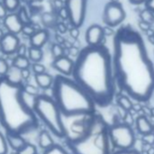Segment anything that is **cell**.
Segmentation results:
<instances>
[{"instance_id":"6da1fadb","label":"cell","mask_w":154,"mask_h":154,"mask_svg":"<svg viewBox=\"0 0 154 154\" xmlns=\"http://www.w3.org/2000/svg\"><path fill=\"white\" fill-rule=\"evenodd\" d=\"M112 44L116 85L135 101H149L154 93V64L142 36L128 25L116 31Z\"/></svg>"},{"instance_id":"7a4b0ae2","label":"cell","mask_w":154,"mask_h":154,"mask_svg":"<svg viewBox=\"0 0 154 154\" xmlns=\"http://www.w3.org/2000/svg\"><path fill=\"white\" fill-rule=\"evenodd\" d=\"M72 79L100 107L110 105L116 94L112 54L103 45H87L73 61Z\"/></svg>"},{"instance_id":"3957f363","label":"cell","mask_w":154,"mask_h":154,"mask_svg":"<svg viewBox=\"0 0 154 154\" xmlns=\"http://www.w3.org/2000/svg\"><path fill=\"white\" fill-rule=\"evenodd\" d=\"M23 87L0 77V124L7 133L22 135L39 125L33 108L24 99Z\"/></svg>"},{"instance_id":"277c9868","label":"cell","mask_w":154,"mask_h":154,"mask_svg":"<svg viewBox=\"0 0 154 154\" xmlns=\"http://www.w3.org/2000/svg\"><path fill=\"white\" fill-rule=\"evenodd\" d=\"M53 98L63 117L91 115L96 104L89 94L69 76L57 74L52 85Z\"/></svg>"},{"instance_id":"5b68a950","label":"cell","mask_w":154,"mask_h":154,"mask_svg":"<svg viewBox=\"0 0 154 154\" xmlns=\"http://www.w3.org/2000/svg\"><path fill=\"white\" fill-rule=\"evenodd\" d=\"M66 144L72 154H110L109 126L100 115L94 113L85 133L74 140H66Z\"/></svg>"},{"instance_id":"8992f818","label":"cell","mask_w":154,"mask_h":154,"mask_svg":"<svg viewBox=\"0 0 154 154\" xmlns=\"http://www.w3.org/2000/svg\"><path fill=\"white\" fill-rule=\"evenodd\" d=\"M37 118L58 138H65V128L63 115L53 97L38 94L35 97L32 106Z\"/></svg>"},{"instance_id":"52a82bcc","label":"cell","mask_w":154,"mask_h":154,"mask_svg":"<svg viewBox=\"0 0 154 154\" xmlns=\"http://www.w3.org/2000/svg\"><path fill=\"white\" fill-rule=\"evenodd\" d=\"M111 143L118 149H131L135 142V135L131 127L126 123L114 124L109 127Z\"/></svg>"},{"instance_id":"ba28073f","label":"cell","mask_w":154,"mask_h":154,"mask_svg":"<svg viewBox=\"0 0 154 154\" xmlns=\"http://www.w3.org/2000/svg\"><path fill=\"white\" fill-rule=\"evenodd\" d=\"M87 0H65L67 18L72 26L80 27L85 19Z\"/></svg>"},{"instance_id":"9c48e42d","label":"cell","mask_w":154,"mask_h":154,"mask_svg":"<svg viewBox=\"0 0 154 154\" xmlns=\"http://www.w3.org/2000/svg\"><path fill=\"white\" fill-rule=\"evenodd\" d=\"M125 17V10L120 2H109L104 7L103 20L107 26L115 27L122 24Z\"/></svg>"},{"instance_id":"30bf717a","label":"cell","mask_w":154,"mask_h":154,"mask_svg":"<svg viewBox=\"0 0 154 154\" xmlns=\"http://www.w3.org/2000/svg\"><path fill=\"white\" fill-rule=\"evenodd\" d=\"M19 45L20 40L17 37V35L8 33L5 34L3 37L0 39V51L4 54L11 55L17 52Z\"/></svg>"},{"instance_id":"8fae6325","label":"cell","mask_w":154,"mask_h":154,"mask_svg":"<svg viewBox=\"0 0 154 154\" xmlns=\"http://www.w3.org/2000/svg\"><path fill=\"white\" fill-rule=\"evenodd\" d=\"M104 38L103 28L99 25L89 26L85 32V41L88 45H99Z\"/></svg>"},{"instance_id":"7c38bea8","label":"cell","mask_w":154,"mask_h":154,"mask_svg":"<svg viewBox=\"0 0 154 154\" xmlns=\"http://www.w3.org/2000/svg\"><path fill=\"white\" fill-rule=\"evenodd\" d=\"M73 63L74 62L72 59H70L67 56L62 55L60 57L54 58L53 62V66L61 74L65 75V76H70L72 75V72Z\"/></svg>"},{"instance_id":"4fadbf2b","label":"cell","mask_w":154,"mask_h":154,"mask_svg":"<svg viewBox=\"0 0 154 154\" xmlns=\"http://www.w3.org/2000/svg\"><path fill=\"white\" fill-rule=\"evenodd\" d=\"M4 26L6 29L8 31V33L18 35L22 31L23 24L20 21L18 16L17 13H10L6 16L4 18Z\"/></svg>"},{"instance_id":"5bb4252c","label":"cell","mask_w":154,"mask_h":154,"mask_svg":"<svg viewBox=\"0 0 154 154\" xmlns=\"http://www.w3.org/2000/svg\"><path fill=\"white\" fill-rule=\"evenodd\" d=\"M48 39H49V34L45 29L35 31L29 37L31 46H35V47H38V48H42L46 44Z\"/></svg>"},{"instance_id":"9a60e30c","label":"cell","mask_w":154,"mask_h":154,"mask_svg":"<svg viewBox=\"0 0 154 154\" xmlns=\"http://www.w3.org/2000/svg\"><path fill=\"white\" fill-rule=\"evenodd\" d=\"M35 81L38 88L41 89H48L52 87L54 83V77L49 73L42 72V73H35Z\"/></svg>"},{"instance_id":"2e32d148","label":"cell","mask_w":154,"mask_h":154,"mask_svg":"<svg viewBox=\"0 0 154 154\" xmlns=\"http://www.w3.org/2000/svg\"><path fill=\"white\" fill-rule=\"evenodd\" d=\"M5 78L9 81L12 84L15 85H23V77H22V72L21 70L18 69L17 67L11 65L8 68V72L6 73V75L4 76Z\"/></svg>"},{"instance_id":"e0dca14e","label":"cell","mask_w":154,"mask_h":154,"mask_svg":"<svg viewBox=\"0 0 154 154\" xmlns=\"http://www.w3.org/2000/svg\"><path fill=\"white\" fill-rule=\"evenodd\" d=\"M136 128L138 131L143 135V134L152 132L153 125L145 115H140L136 119Z\"/></svg>"},{"instance_id":"ac0fdd59","label":"cell","mask_w":154,"mask_h":154,"mask_svg":"<svg viewBox=\"0 0 154 154\" xmlns=\"http://www.w3.org/2000/svg\"><path fill=\"white\" fill-rule=\"evenodd\" d=\"M7 141L8 144L15 150H19L26 143V140L23 138L22 135L19 134H12V133H7Z\"/></svg>"},{"instance_id":"d6986e66","label":"cell","mask_w":154,"mask_h":154,"mask_svg":"<svg viewBox=\"0 0 154 154\" xmlns=\"http://www.w3.org/2000/svg\"><path fill=\"white\" fill-rule=\"evenodd\" d=\"M38 143H39V146L43 149H47L54 144L51 134L45 130L40 132L39 137H38Z\"/></svg>"},{"instance_id":"ffe728a7","label":"cell","mask_w":154,"mask_h":154,"mask_svg":"<svg viewBox=\"0 0 154 154\" xmlns=\"http://www.w3.org/2000/svg\"><path fill=\"white\" fill-rule=\"evenodd\" d=\"M44 54L42 48L30 46L27 50V57L32 63H40L43 59Z\"/></svg>"},{"instance_id":"44dd1931","label":"cell","mask_w":154,"mask_h":154,"mask_svg":"<svg viewBox=\"0 0 154 154\" xmlns=\"http://www.w3.org/2000/svg\"><path fill=\"white\" fill-rule=\"evenodd\" d=\"M12 65L22 70V69H26V68H30L31 62L26 55H17L13 59Z\"/></svg>"},{"instance_id":"7402d4cb","label":"cell","mask_w":154,"mask_h":154,"mask_svg":"<svg viewBox=\"0 0 154 154\" xmlns=\"http://www.w3.org/2000/svg\"><path fill=\"white\" fill-rule=\"evenodd\" d=\"M117 103L122 110H124L126 112H130L133 105L130 97L126 96V95H120L117 98Z\"/></svg>"},{"instance_id":"603a6c76","label":"cell","mask_w":154,"mask_h":154,"mask_svg":"<svg viewBox=\"0 0 154 154\" xmlns=\"http://www.w3.org/2000/svg\"><path fill=\"white\" fill-rule=\"evenodd\" d=\"M3 5L5 6L8 12L14 13L20 8V0H3Z\"/></svg>"},{"instance_id":"cb8c5ba5","label":"cell","mask_w":154,"mask_h":154,"mask_svg":"<svg viewBox=\"0 0 154 154\" xmlns=\"http://www.w3.org/2000/svg\"><path fill=\"white\" fill-rule=\"evenodd\" d=\"M140 18H141V21L145 22V23H148V24H152L154 22V13L151 12L150 10L149 9H144L140 12Z\"/></svg>"},{"instance_id":"d4e9b609","label":"cell","mask_w":154,"mask_h":154,"mask_svg":"<svg viewBox=\"0 0 154 154\" xmlns=\"http://www.w3.org/2000/svg\"><path fill=\"white\" fill-rule=\"evenodd\" d=\"M37 149L34 144L26 142L25 146H23L19 150H17V154H36Z\"/></svg>"},{"instance_id":"484cf974","label":"cell","mask_w":154,"mask_h":154,"mask_svg":"<svg viewBox=\"0 0 154 154\" xmlns=\"http://www.w3.org/2000/svg\"><path fill=\"white\" fill-rule=\"evenodd\" d=\"M44 154H68V152L62 146L58 144H54L49 149H45Z\"/></svg>"},{"instance_id":"4316f807","label":"cell","mask_w":154,"mask_h":154,"mask_svg":"<svg viewBox=\"0 0 154 154\" xmlns=\"http://www.w3.org/2000/svg\"><path fill=\"white\" fill-rule=\"evenodd\" d=\"M18 12L17 13L20 21L22 22L23 25L25 24H30V17L27 13V10L26 9V8H18Z\"/></svg>"},{"instance_id":"83f0119b","label":"cell","mask_w":154,"mask_h":154,"mask_svg":"<svg viewBox=\"0 0 154 154\" xmlns=\"http://www.w3.org/2000/svg\"><path fill=\"white\" fill-rule=\"evenodd\" d=\"M63 46L60 45V44H54L51 47V53L54 56V58H57V57H60L62 55H63Z\"/></svg>"},{"instance_id":"f1b7e54d","label":"cell","mask_w":154,"mask_h":154,"mask_svg":"<svg viewBox=\"0 0 154 154\" xmlns=\"http://www.w3.org/2000/svg\"><path fill=\"white\" fill-rule=\"evenodd\" d=\"M8 144L7 139L0 132V154H8Z\"/></svg>"},{"instance_id":"f546056e","label":"cell","mask_w":154,"mask_h":154,"mask_svg":"<svg viewBox=\"0 0 154 154\" xmlns=\"http://www.w3.org/2000/svg\"><path fill=\"white\" fill-rule=\"evenodd\" d=\"M24 89V92L30 94V95H34V96H36L39 94V91H38V86H35L33 85H24L23 87Z\"/></svg>"},{"instance_id":"4dcf8cb0","label":"cell","mask_w":154,"mask_h":154,"mask_svg":"<svg viewBox=\"0 0 154 154\" xmlns=\"http://www.w3.org/2000/svg\"><path fill=\"white\" fill-rule=\"evenodd\" d=\"M35 31H36V30L35 29V27H34V26L31 25V23H30V24H25V25H23L21 33H23L25 35L30 37Z\"/></svg>"},{"instance_id":"1f68e13d","label":"cell","mask_w":154,"mask_h":154,"mask_svg":"<svg viewBox=\"0 0 154 154\" xmlns=\"http://www.w3.org/2000/svg\"><path fill=\"white\" fill-rule=\"evenodd\" d=\"M9 64L4 58H0V77H4L8 72Z\"/></svg>"},{"instance_id":"d6a6232c","label":"cell","mask_w":154,"mask_h":154,"mask_svg":"<svg viewBox=\"0 0 154 154\" xmlns=\"http://www.w3.org/2000/svg\"><path fill=\"white\" fill-rule=\"evenodd\" d=\"M32 71L34 72V73H42L45 72V67L44 64L40 63H33L32 64Z\"/></svg>"},{"instance_id":"836d02e7","label":"cell","mask_w":154,"mask_h":154,"mask_svg":"<svg viewBox=\"0 0 154 154\" xmlns=\"http://www.w3.org/2000/svg\"><path fill=\"white\" fill-rule=\"evenodd\" d=\"M141 140L146 144L152 145V144H154V133L153 132H149V133H147V134H143Z\"/></svg>"},{"instance_id":"e575fe53","label":"cell","mask_w":154,"mask_h":154,"mask_svg":"<svg viewBox=\"0 0 154 154\" xmlns=\"http://www.w3.org/2000/svg\"><path fill=\"white\" fill-rule=\"evenodd\" d=\"M27 50H28V48L23 44V45H18V47H17V55H26L27 56Z\"/></svg>"},{"instance_id":"d590c367","label":"cell","mask_w":154,"mask_h":154,"mask_svg":"<svg viewBox=\"0 0 154 154\" xmlns=\"http://www.w3.org/2000/svg\"><path fill=\"white\" fill-rule=\"evenodd\" d=\"M113 154H140V153L135 149H118Z\"/></svg>"},{"instance_id":"8d00e7d4","label":"cell","mask_w":154,"mask_h":154,"mask_svg":"<svg viewBox=\"0 0 154 154\" xmlns=\"http://www.w3.org/2000/svg\"><path fill=\"white\" fill-rule=\"evenodd\" d=\"M144 6L146 9H149L154 13V0H145Z\"/></svg>"},{"instance_id":"74e56055","label":"cell","mask_w":154,"mask_h":154,"mask_svg":"<svg viewBox=\"0 0 154 154\" xmlns=\"http://www.w3.org/2000/svg\"><path fill=\"white\" fill-rule=\"evenodd\" d=\"M79 27H75V26H72L71 30H70V35L73 38H77L79 36Z\"/></svg>"},{"instance_id":"f35d334b","label":"cell","mask_w":154,"mask_h":154,"mask_svg":"<svg viewBox=\"0 0 154 154\" xmlns=\"http://www.w3.org/2000/svg\"><path fill=\"white\" fill-rule=\"evenodd\" d=\"M8 15V10L6 9L3 3H0V19H4Z\"/></svg>"},{"instance_id":"ab89813d","label":"cell","mask_w":154,"mask_h":154,"mask_svg":"<svg viewBox=\"0 0 154 154\" xmlns=\"http://www.w3.org/2000/svg\"><path fill=\"white\" fill-rule=\"evenodd\" d=\"M124 121H125V123L128 124V125H131L133 123V118H132V114L130 113L129 112L126 113L125 117H124Z\"/></svg>"},{"instance_id":"60d3db41","label":"cell","mask_w":154,"mask_h":154,"mask_svg":"<svg viewBox=\"0 0 154 154\" xmlns=\"http://www.w3.org/2000/svg\"><path fill=\"white\" fill-rule=\"evenodd\" d=\"M21 72H22V77L24 80H26L30 77V74H31V72L29 70V68H26V69H22L21 70Z\"/></svg>"},{"instance_id":"b9f144b4","label":"cell","mask_w":154,"mask_h":154,"mask_svg":"<svg viewBox=\"0 0 154 154\" xmlns=\"http://www.w3.org/2000/svg\"><path fill=\"white\" fill-rule=\"evenodd\" d=\"M149 24H148V23H145V22H143V21H140V24H139V26H140V29H142V30H144V31H148V30H149Z\"/></svg>"},{"instance_id":"7bdbcfd3","label":"cell","mask_w":154,"mask_h":154,"mask_svg":"<svg viewBox=\"0 0 154 154\" xmlns=\"http://www.w3.org/2000/svg\"><path fill=\"white\" fill-rule=\"evenodd\" d=\"M129 2L132 5H136V6H139V5H141V4H144L145 0H129Z\"/></svg>"},{"instance_id":"ee69618b","label":"cell","mask_w":154,"mask_h":154,"mask_svg":"<svg viewBox=\"0 0 154 154\" xmlns=\"http://www.w3.org/2000/svg\"><path fill=\"white\" fill-rule=\"evenodd\" d=\"M147 154H154V147H149L147 149Z\"/></svg>"},{"instance_id":"f6af8a7d","label":"cell","mask_w":154,"mask_h":154,"mask_svg":"<svg viewBox=\"0 0 154 154\" xmlns=\"http://www.w3.org/2000/svg\"><path fill=\"white\" fill-rule=\"evenodd\" d=\"M149 115H150V116H152V117H154V108H151V109H150Z\"/></svg>"},{"instance_id":"bcb514c9","label":"cell","mask_w":154,"mask_h":154,"mask_svg":"<svg viewBox=\"0 0 154 154\" xmlns=\"http://www.w3.org/2000/svg\"><path fill=\"white\" fill-rule=\"evenodd\" d=\"M5 34H4V32H3V30L0 28V39H1L2 37H3V35H4Z\"/></svg>"},{"instance_id":"7dc6e473","label":"cell","mask_w":154,"mask_h":154,"mask_svg":"<svg viewBox=\"0 0 154 154\" xmlns=\"http://www.w3.org/2000/svg\"><path fill=\"white\" fill-rule=\"evenodd\" d=\"M109 2H119V0H109Z\"/></svg>"},{"instance_id":"c3c4849f","label":"cell","mask_w":154,"mask_h":154,"mask_svg":"<svg viewBox=\"0 0 154 154\" xmlns=\"http://www.w3.org/2000/svg\"><path fill=\"white\" fill-rule=\"evenodd\" d=\"M152 132L154 133V125H153V129H152Z\"/></svg>"},{"instance_id":"681fc988","label":"cell","mask_w":154,"mask_h":154,"mask_svg":"<svg viewBox=\"0 0 154 154\" xmlns=\"http://www.w3.org/2000/svg\"><path fill=\"white\" fill-rule=\"evenodd\" d=\"M27 1H29V0H27Z\"/></svg>"},{"instance_id":"f907efd6","label":"cell","mask_w":154,"mask_h":154,"mask_svg":"<svg viewBox=\"0 0 154 154\" xmlns=\"http://www.w3.org/2000/svg\"><path fill=\"white\" fill-rule=\"evenodd\" d=\"M36 154H38V153H36Z\"/></svg>"}]
</instances>
